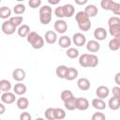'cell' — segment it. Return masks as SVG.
I'll list each match as a JSON object with an SVG mask.
<instances>
[{
  "label": "cell",
  "mask_w": 120,
  "mask_h": 120,
  "mask_svg": "<svg viewBox=\"0 0 120 120\" xmlns=\"http://www.w3.org/2000/svg\"><path fill=\"white\" fill-rule=\"evenodd\" d=\"M75 19H76V22L78 23V26L80 28V30L82 31H88L90 30L92 24H91V22H90V18L85 14L84 11H79L76 13L75 15Z\"/></svg>",
  "instance_id": "obj_1"
},
{
  "label": "cell",
  "mask_w": 120,
  "mask_h": 120,
  "mask_svg": "<svg viewBox=\"0 0 120 120\" xmlns=\"http://www.w3.org/2000/svg\"><path fill=\"white\" fill-rule=\"evenodd\" d=\"M26 40L32 46V48L36 50L41 49L44 46V38L35 31H30L28 33L26 36Z\"/></svg>",
  "instance_id": "obj_2"
},
{
  "label": "cell",
  "mask_w": 120,
  "mask_h": 120,
  "mask_svg": "<svg viewBox=\"0 0 120 120\" xmlns=\"http://www.w3.org/2000/svg\"><path fill=\"white\" fill-rule=\"evenodd\" d=\"M52 9L50 6L45 5L42 6L39 8V22L41 24L47 25L51 22L52 21Z\"/></svg>",
  "instance_id": "obj_3"
},
{
  "label": "cell",
  "mask_w": 120,
  "mask_h": 120,
  "mask_svg": "<svg viewBox=\"0 0 120 120\" xmlns=\"http://www.w3.org/2000/svg\"><path fill=\"white\" fill-rule=\"evenodd\" d=\"M1 29H2V32L8 36H10L12 34L15 33V31H17V27L15 25H13L9 20H7L5 21L2 25H1Z\"/></svg>",
  "instance_id": "obj_4"
},
{
  "label": "cell",
  "mask_w": 120,
  "mask_h": 120,
  "mask_svg": "<svg viewBox=\"0 0 120 120\" xmlns=\"http://www.w3.org/2000/svg\"><path fill=\"white\" fill-rule=\"evenodd\" d=\"M53 27H54V30H55L56 33L64 34L68 30V23H67L66 21H64L62 19H58L57 21H55V22L53 24Z\"/></svg>",
  "instance_id": "obj_5"
},
{
  "label": "cell",
  "mask_w": 120,
  "mask_h": 120,
  "mask_svg": "<svg viewBox=\"0 0 120 120\" xmlns=\"http://www.w3.org/2000/svg\"><path fill=\"white\" fill-rule=\"evenodd\" d=\"M16 100V96L14 93L8 91V92H3L1 95V101L4 104H12Z\"/></svg>",
  "instance_id": "obj_6"
},
{
  "label": "cell",
  "mask_w": 120,
  "mask_h": 120,
  "mask_svg": "<svg viewBox=\"0 0 120 120\" xmlns=\"http://www.w3.org/2000/svg\"><path fill=\"white\" fill-rule=\"evenodd\" d=\"M76 46L78 47H82L83 45H85L86 43V38L83 34L82 33H75L73 36H72V40H71Z\"/></svg>",
  "instance_id": "obj_7"
},
{
  "label": "cell",
  "mask_w": 120,
  "mask_h": 120,
  "mask_svg": "<svg viewBox=\"0 0 120 120\" xmlns=\"http://www.w3.org/2000/svg\"><path fill=\"white\" fill-rule=\"evenodd\" d=\"M89 108V101L85 98H76V109L79 111H85Z\"/></svg>",
  "instance_id": "obj_8"
},
{
  "label": "cell",
  "mask_w": 120,
  "mask_h": 120,
  "mask_svg": "<svg viewBox=\"0 0 120 120\" xmlns=\"http://www.w3.org/2000/svg\"><path fill=\"white\" fill-rule=\"evenodd\" d=\"M94 38L98 41L104 40L107 38V31L103 27H98L94 31Z\"/></svg>",
  "instance_id": "obj_9"
},
{
  "label": "cell",
  "mask_w": 120,
  "mask_h": 120,
  "mask_svg": "<svg viewBox=\"0 0 120 120\" xmlns=\"http://www.w3.org/2000/svg\"><path fill=\"white\" fill-rule=\"evenodd\" d=\"M25 71L22 69V68H15L13 71H12V78L16 81V82H22L24 79H25Z\"/></svg>",
  "instance_id": "obj_10"
},
{
  "label": "cell",
  "mask_w": 120,
  "mask_h": 120,
  "mask_svg": "<svg viewBox=\"0 0 120 120\" xmlns=\"http://www.w3.org/2000/svg\"><path fill=\"white\" fill-rule=\"evenodd\" d=\"M110 94V89L105 86V85H100L98 86L97 89H96V95H97V98H106Z\"/></svg>",
  "instance_id": "obj_11"
},
{
  "label": "cell",
  "mask_w": 120,
  "mask_h": 120,
  "mask_svg": "<svg viewBox=\"0 0 120 120\" xmlns=\"http://www.w3.org/2000/svg\"><path fill=\"white\" fill-rule=\"evenodd\" d=\"M86 44V50L90 52H97L100 50V44L98 43V40H89L88 42L85 43Z\"/></svg>",
  "instance_id": "obj_12"
},
{
  "label": "cell",
  "mask_w": 120,
  "mask_h": 120,
  "mask_svg": "<svg viewBox=\"0 0 120 120\" xmlns=\"http://www.w3.org/2000/svg\"><path fill=\"white\" fill-rule=\"evenodd\" d=\"M62 10H63V15L64 17L67 18H70L74 15L75 12V8L72 4H66L64 6H62Z\"/></svg>",
  "instance_id": "obj_13"
},
{
  "label": "cell",
  "mask_w": 120,
  "mask_h": 120,
  "mask_svg": "<svg viewBox=\"0 0 120 120\" xmlns=\"http://www.w3.org/2000/svg\"><path fill=\"white\" fill-rule=\"evenodd\" d=\"M45 39V41L48 43V44H53L57 41V34L56 32L54 31H52V30H49L45 33V36L43 38Z\"/></svg>",
  "instance_id": "obj_14"
},
{
  "label": "cell",
  "mask_w": 120,
  "mask_h": 120,
  "mask_svg": "<svg viewBox=\"0 0 120 120\" xmlns=\"http://www.w3.org/2000/svg\"><path fill=\"white\" fill-rule=\"evenodd\" d=\"M77 86H78V88L80 90L86 91V90H88L90 88L91 83H90V81L87 78H80L77 81Z\"/></svg>",
  "instance_id": "obj_15"
},
{
  "label": "cell",
  "mask_w": 120,
  "mask_h": 120,
  "mask_svg": "<svg viewBox=\"0 0 120 120\" xmlns=\"http://www.w3.org/2000/svg\"><path fill=\"white\" fill-rule=\"evenodd\" d=\"M92 106L95 109H97L98 111H102V110H104L107 107V104H106V102L102 98H96L92 99Z\"/></svg>",
  "instance_id": "obj_16"
},
{
  "label": "cell",
  "mask_w": 120,
  "mask_h": 120,
  "mask_svg": "<svg viewBox=\"0 0 120 120\" xmlns=\"http://www.w3.org/2000/svg\"><path fill=\"white\" fill-rule=\"evenodd\" d=\"M71 39H70V38L68 37V36H62V37H60L59 38V39H58V44H59V46L61 47V48H63V49H68V48H69L70 47V45H71Z\"/></svg>",
  "instance_id": "obj_17"
},
{
  "label": "cell",
  "mask_w": 120,
  "mask_h": 120,
  "mask_svg": "<svg viewBox=\"0 0 120 120\" xmlns=\"http://www.w3.org/2000/svg\"><path fill=\"white\" fill-rule=\"evenodd\" d=\"M26 90H27V87L22 82H18L13 86V91L15 95H19V96L24 95L26 93Z\"/></svg>",
  "instance_id": "obj_18"
},
{
  "label": "cell",
  "mask_w": 120,
  "mask_h": 120,
  "mask_svg": "<svg viewBox=\"0 0 120 120\" xmlns=\"http://www.w3.org/2000/svg\"><path fill=\"white\" fill-rule=\"evenodd\" d=\"M108 107L112 110V111H116L120 108V98H115V97H112L109 101H108Z\"/></svg>",
  "instance_id": "obj_19"
},
{
  "label": "cell",
  "mask_w": 120,
  "mask_h": 120,
  "mask_svg": "<svg viewBox=\"0 0 120 120\" xmlns=\"http://www.w3.org/2000/svg\"><path fill=\"white\" fill-rule=\"evenodd\" d=\"M63 102H64V106L67 110L73 111V110L76 109V98L74 96H72L71 98H68L67 100H65Z\"/></svg>",
  "instance_id": "obj_20"
},
{
  "label": "cell",
  "mask_w": 120,
  "mask_h": 120,
  "mask_svg": "<svg viewBox=\"0 0 120 120\" xmlns=\"http://www.w3.org/2000/svg\"><path fill=\"white\" fill-rule=\"evenodd\" d=\"M83 11L85 12V14H86L89 18L95 17V16L98 14V8H97L95 5H87V6L84 8V10H83Z\"/></svg>",
  "instance_id": "obj_21"
},
{
  "label": "cell",
  "mask_w": 120,
  "mask_h": 120,
  "mask_svg": "<svg viewBox=\"0 0 120 120\" xmlns=\"http://www.w3.org/2000/svg\"><path fill=\"white\" fill-rule=\"evenodd\" d=\"M108 47L111 51H117L120 48V37H116L112 38L109 43H108Z\"/></svg>",
  "instance_id": "obj_22"
},
{
  "label": "cell",
  "mask_w": 120,
  "mask_h": 120,
  "mask_svg": "<svg viewBox=\"0 0 120 120\" xmlns=\"http://www.w3.org/2000/svg\"><path fill=\"white\" fill-rule=\"evenodd\" d=\"M78 77V70L75 68H68L65 79L68 81H73Z\"/></svg>",
  "instance_id": "obj_23"
},
{
  "label": "cell",
  "mask_w": 120,
  "mask_h": 120,
  "mask_svg": "<svg viewBox=\"0 0 120 120\" xmlns=\"http://www.w3.org/2000/svg\"><path fill=\"white\" fill-rule=\"evenodd\" d=\"M16 105H17V108L22 110V111L26 110L29 106V100L26 98H19L16 100Z\"/></svg>",
  "instance_id": "obj_24"
},
{
  "label": "cell",
  "mask_w": 120,
  "mask_h": 120,
  "mask_svg": "<svg viewBox=\"0 0 120 120\" xmlns=\"http://www.w3.org/2000/svg\"><path fill=\"white\" fill-rule=\"evenodd\" d=\"M30 32V27L27 24H21L20 26H18L17 29V33L21 38H26V36L28 35V33Z\"/></svg>",
  "instance_id": "obj_25"
},
{
  "label": "cell",
  "mask_w": 120,
  "mask_h": 120,
  "mask_svg": "<svg viewBox=\"0 0 120 120\" xmlns=\"http://www.w3.org/2000/svg\"><path fill=\"white\" fill-rule=\"evenodd\" d=\"M67 70H68V67L65 66V65H60L56 68L55 69V73H56V76L60 79H65V76H66V73H67Z\"/></svg>",
  "instance_id": "obj_26"
},
{
  "label": "cell",
  "mask_w": 120,
  "mask_h": 120,
  "mask_svg": "<svg viewBox=\"0 0 120 120\" xmlns=\"http://www.w3.org/2000/svg\"><path fill=\"white\" fill-rule=\"evenodd\" d=\"M10 17H11V9L6 6L1 7L0 8V18L7 20L8 18H10Z\"/></svg>",
  "instance_id": "obj_27"
},
{
  "label": "cell",
  "mask_w": 120,
  "mask_h": 120,
  "mask_svg": "<svg viewBox=\"0 0 120 120\" xmlns=\"http://www.w3.org/2000/svg\"><path fill=\"white\" fill-rule=\"evenodd\" d=\"M79 64L82 68L89 67V53H83L79 57Z\"/></svg>",
  "instance_id": "obj_28"
},
{
  "label": "cell",
  "mask_w": 120,
  "mask_h": 120,
  "mask_svg": "<svg viewBox=\"0 0 120 120\" xmlns=\"http://www.w3.org/2000/svg\"><path fill=\"white\" fill-rule=\"evenodd\" d=\"M109 33L113 38L120 37V23L109 26Z\"/></svg>",
  "instance_id": "obj_29"
},
{
  "label": "cell",
  "mask_w": 120,
  "mask_h": 120,
  "mask_svg": "<svg viewBox=\"0 0 120 120\" xmlns=\"http://www.w3.org/2000/svg\"><path fill=\"white\" fill-rule=\"evenodd\" d=\"M11 89V82L6 79L0 80V91L2 92H8Z\"/></svg>",
  "instance_id": "obj_30"
},
{
  "label": "cell",
  "mask_w": 120,
  "mask_h": 120,
  "mask_svg": "<svg viewBox=\"0 0 120 120\" xmlns=\"http://www.w3.org/2000/svg\"><path fill=\"white\" fill-rule=\"evenodd\" d=\"M66 54L70 59H75V58H77L79 56V51L77 49H75V48L69 47V48H68V50L66 52Z\"/></svg>",
  "instance_id": "obj_31"
},
{
  "label": "cell",
  "mask_w": 120,
  "mask_h": 120,
  "mask_svg": "<svg viewBox=\"0 0 120 120\" xmlns=\"http://www.w3.org/2000/svg\"><path fill=\"white\" fill-rule=\"evenodd\" d=\"M25 6L23 5V4H21V3H19V4H17V5H15L14 6V8H13V12L16 14V15H22V14H23L24 12H25Z\"/></svg>",
  "instance_id": "obj_32"
},
{
  "label": "cell",
  "mask_w": 120,
  "mask_h": 120,
  "mask_svg": "<svg viewBox=\"0 0 120 120\" xmlns=\"http://www.w3.org/2000/svg\"><path fill=\"white\" fill-rule=\"evenodd\" d=\"M9 21H10V22H11L13 25H15L16 27H18V26H20V25L22 24V21H23V17L21 16V15L13 16V17H10V18H9Z\"/></svg>",
  "instance_id": "obj_33"
},
{
  "label": "cell",
  "mask_w": 120,
  "mask_h": 120,
  "mask_svg": "<svg viewBox=\"0 0 120 120\" xmlns=\"http://www.w3.org/2000/svg\"><path fill=\"white\" fill-rule=\"evenodd\" d=\"M113 3H114L113 0H101L100 1V7L104 10H111Z\"/></svg>",
  "instance_id": "obj_34"
},
{
  "label": "cell",
  "mask_w": 120,
  "mask_h": 120,
  "mask_svg": "<svg viewBox=\"0 0 120 120\" xmlns=\"http://www.w3.org/2000/svg\"><path fill=\"white\" fill-rule=\"evenodd\" d=\"M54 116L57 120H62L66 117V112L62 108H54Z\"/></svg>",
  "instance_id": "obj_35"
},
{
  "label": "cell",
  "mask_w": 120,
  "mask_h": 120,
  "mask_svg": "<svg viewBox=\"0 0 120 120\" xmlns=\"http://www.w3.org/2000/svg\"><path fill=\"white\" fill-rule=\"evenodd\" d=\"M98 65V58L97 55L93 53H89V67L88 68H95Z\"/></svg>",
  "instance_id": "obj_36"
},
{
  "label": "cell",
  "mask_w": 120,
  "mask_h": 120,
  "mask_svg": "<svg viewBox=\"0 0 120 120\" xmlns=\"http://www.w3.org/2000/svg\"><path fill=\"white\" fill-rule=\"evenodd\" d=\"M45 118L47 120H55V116H54V108H48L45 110L44 112Z\"/></svg>",
  "instance_id": "obj_37"
},
{
  "label": "cell",
  "mask_w": 120,
  "mask_h": 120,
  "mask_svg": "<svg viewBox=\"0 0 120 120\" xmlns=\"http://www.w3.org/2000/svg\"><path fill=\"white\" fill-rule=\"evenodd\" d=\"M73 96V93L70 91V90H64L61 92V95H60V98L62 99V101H65L67 100L68 98H71Z\"/></svg>",
  "instance_id": "obj_38"
},
{
  "label": "cell",
  "mask_w": 120,
  "mask_h": 120,
  "mask_svg": "<svg viewBox=\"0 0 120 120\" xmlns=\"http://www.w3.org/2000/svg\"><path fill=\"white\" fill-rule=\"evenodd\" d=\"M111 11H112V13H113L114 15H116V16L120 15V4H119L118 2H115V1H114Z\"/></svg>",
  "instance_id": "obj_39"
},
{
  "label": "cell",
  "mask_w": 120,
  "mask_h": 120,
  "mask_svg": "<svg viewBox=\"0 0 120 120\" xmlns=\"http://www.w3.org/2000/svg\"><path fill=\"white\" fill-rule=\"evenodd\" d=\"M120 23V18L118 16H112L108 20V25H114V24H119Z\"/></svg>",
  "instance_id": "obj_40"
},
{
  "label": "cell",
  "mask_w": 120,
  "mask_h": 120,
  "mask_svg": "<svg viewBox=\"0 0 120 120\" xmlns=\"http://www.w3.org/2000/svg\"><path fill=\"white\" fill-rule=\"evenodd\" d=\"M28 5L31 8H38L41 5V0H28Z\"/></svg>",
  "instance_id": "obj_41"
},
{
  "label": "cell",
  "mask_w": 120,
  "mask_h": 120,
  "mask_svg": "<svg viewBox=\"0 0 120 120\" xmlns=\"http://www.w3.org/2000/svg\"><path fill=\"white\" fill-rule=\"evenodd\" d=\"M105 119H106L105 114L99 112H97L92 115V120H105Z\"/></svg>",
  "instance_id": "obj_42"
},
{
  "label": "cell",
  "mask_w": 120,
  "mask_h": 120,
  "mask_svg": "<svg viewBox=\"0 0 120 120\" xmlns=\"http://www.w3.org/2000/svg\"><path fill=\"white\" fill-rule=\"evenodd\" d=\"M112 96L113 97L120 98V87H119V85H116V86L112 87Z\"/></svg>",
  "instance_id": "obj_43"
},
{
  "label": "cell",
  "mask_w": 120,
  "mask_h": 120,
  "mask_svg": "<svg viewBox=\"0 0 120 120\" xmlns=\"http://www.w3.org/2000/svg\"><path fill=\"white\" fill-rule=\"evenodd\" d=\"M31 119H32V116L27 112H23L20 115V120H31Z\"/></svg>",
  "instance_id": "obj_44"
},
{
  "label": "cell",
  "mask_w": 120,
  "mask_h": 120,
  "mask_svg": "<svg viewBox=\"0 0 120 120\" xmlns=\"http://www.w3.org/2000/svg\"><path fill=\"white\" fill-rule=\"evenodd\" d=\"M120 72H117L115 74V77H114V81H115V83L117 85H120Z\"/></svg>",
  "instance_id": "obj_45"
},
{
  "label": "cell",
  "mask_w": 120,
  "mask_h": 120,
  "mask_svg": "<svg viewBox=\"0 0 120 120\" xmlns=\"http://www.w3.org/2000/svg\"><path fill=\"white\" fill-rule=\"evenodd\" d=\"M74 1H75V3H76L77 5H79V6L85 5V4L88 2V0H74Z\"/></svg>",
  "instance_id": "obj_46"
},
{
  "label": "cell",
  "mask_w": 120,
  "mask_h": 120,
  "mask_svg": "<svg viewBox=\"0 0 120 120\" xmlns=\"http://www.w3.org/2000/svg\"><path fill=\"white\" fill-rule=\"evenodd\" d=\"M5 112H6V107H5V105H4L3 102H0V115L3 114V113H5Z\"/></svg>",
  "instance_id": "obj_47"
},
{
  "label": "cell",
  "mask_w": 120,
  "mask_h": 120,
  "mask_svg": "<svg viewBox=\"0 0 120 120\" xmlns=\"http://www.w3.org/2000/svg\"><path fill=\"white\" fill-rule=\"evenodd\" d=\"M47 1H48V3H49L50 5H52V6H54V5H57V4H59L61 0H47Z\"/></svg>",
  "instance_id": "obj_48"
},
{
  "label": "cell",
  "mask_w": 120,
  "mask_h": 120,
  "mask_svg": "<svg viewBox=\"0 0 120 120\" xmlns=\"http://www.w3.org/2000/svg\"><path fill=\"white\" fill-rule=\"evenodd\" d=\"M15 1H17V2H23L24 0H15Z\"/></svg>",
  "instance_id": "obj_49"
},
{
  "label": "cell",
  "mask_w": 120,
  "mask_h": 120,
  "mask_svg": "<svg viewBox=\"0 0 120 120\" xmlns=\"http://www.w3.org/2000/svg\"><path fill=\"white\" fill-rule=\"evenodd\" d=\"M1 1H2V0H0V3H1Z\"/></svg>",
  "instance_id": "obj_50"
}]
</instances>
